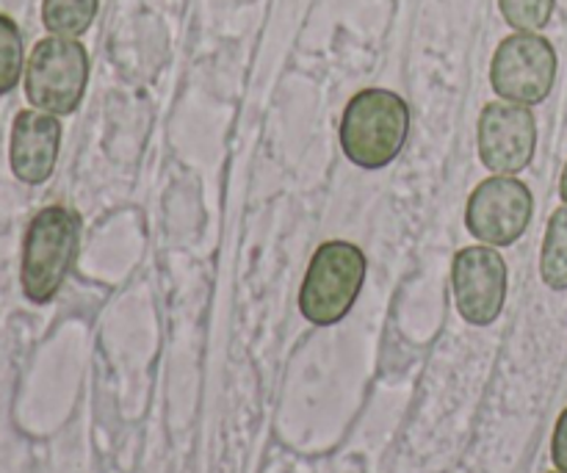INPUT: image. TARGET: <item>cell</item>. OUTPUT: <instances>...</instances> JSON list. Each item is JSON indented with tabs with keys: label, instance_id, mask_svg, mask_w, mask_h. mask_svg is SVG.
<instances>
[{
	"label": "cell",
	"instance_id": "cell-1",
	"mask_svg": "<svg viewBox=\"0 0 567 473\" xmlns=\"http://www.w3.org/2000/svg\"><path fill=\"white\" fill-rule=\"evenodd\" d=\"M341 150L360 169H382L399 158L410 136V109L391 89H363L341 116Z\"/></svg>",
	"mask_w": 567,
	"mask_h": 473
},
{
	"label": "cell",
	"instance_id": "cell-2",
	"mask_svg": "<svg viewBox=\"0 0 567 473\" xmlns=\"http://www.w3.org/2000/svg\"><path fill=\"white\" fill-rule=\"evenodd\" d=\"M81 244V216L66 205H48L22 238L20 286L28 302L48 305L70 277Z\"/></svg>",
	"mask_w": 567,
	"mask_h": 473
},
{
	"label": "cell",
	"instance_id": "cell-3",
	"mask_svg": "<svg viewBox=\"0 0 567 473\" xmlns=\"http://www.w3.org/2000/svg\"><path fill=\"white\" fill-rule=\"evenodd\" d=\"M363 249L349 241H327L310 258L299 288V310L316 327L338 325L358 302L365 282Z\"/></svg>",
	"mask_w": 567,
	"mask_h": 473
},
{
	"label": "cell",
	"instance_id": "cell-4",
	"mask_svg": "<svg viewBox=\"0 0 567 473\" xmlns=\"http://www.w3.org/2000/svg\"><path fill=\"white\" fill-rule=\"evenodd\" d=\"M25 97L53 116L75 114L89 86V53L78 39L44 37L25 61Z\"/></svg>",
	"mask_w": 567,
	"mask_h": 473
},
{
	"label": "cell",
	"instance_id": "cell-5",
	"mask_svg": "<svg viewBox=\"0 0 567 473\" xmlns=\"http://www.w3.org/2000/svg\"><path fill=\"white\" fill-rule=\"evenodd\" d=\"M557 50L540 33L515 31L502 39L491 61L493 92L520 105H540L557 81Z\"/></svg>",
	"mask_w": 567,
	"mask_h": 473
},
{
	"label": "cell",
	"instance_id": "cell-6",
	"mask_svg": "<svg viewBox=\"0 0 567 473\" xmlns=\"http://www.w3.org/2000/svg\"><path fill=\"white\" fill-rule=\"evenodd\" d=\"M535 197L515 175H493L471 192L465 205V227L487 247H509L529 227Z\"/></svg>",
	"mask_w": 567,
	"mask_h": 473
},
{
	"label": "cell",
	"instance_id": "cell-7",
	"mask_svg": "<svg viewBox=\"0 0 567 473\" xmlns=\"http://www.w3.org/2000/svg\"><path fill=\"white\" fill-rule=\"evenodd\" d=\"M452 286L457 310L468 325L487 327L502 316L507 302L509 271L502 253L487 244L465 247L454 255Z\"/></svg>",
	"mask_w": 567,
	"mask_h": 473
},
{
	"label": "cell",
	"instance_id": "cell-8",
	"mask_svg": "<svg viewBox=\"0 0 567 473\" xmlns=\"http://www.w3.org/2000/svg\"><path fill=\"white\" fill-rule=\"evenodd\" d=\"M480 158L493 175H518L537 150V120L529 105L496 100L487 103L476 125Z\"/></svg>",
	"mask_w": 567,
	"mask_h": 473
},
{
	"label": "cell",
	"instance_id": "cell-9",
	"mask_svg": "<svg viewBox=\"0 0 567 473\" xmlns=\"http://www.w3.org/2000/svg\"><path fill=\"white\" fill-rule=\"evenodd\" d=\"M61 150L59 116L39 109H25L14 116L9 142L11 172L25 186H42L50 181Z\"/></svg>",
	"mask_w": 567,
	"mask_h": 473
},
{
	"label": "cell",
	"instance_id": "cell-10",
	"mask_svg": "<svg viewBox=\"0 0 567 473\" xmlns=\"http://www.w3.org/2000/svg\"><path fill=\"white\" fill-rule=\"evenodd\" d=\"M100 0H42V25L50 37L78 39L92 28Z\"/></svg>",
	"mask_w": 567,
	"mask_h": 473
},
{
	"label": "cell",
	"instance_id": "cell-11",
	"mask_svg": "<svg viewBox=\"0 0 567 473\" xmlns=\"http://www.w3.org/2000/svg\"><path fill=\"white\" fill-rule=\"evenodd\" d=\"M540 277L551 291H567V205L548 219L540 249Z\"/></svg>",
	"mask_w": 567,
	"mask_h": 473
},
{
	"label": "cell",
	"instance_id": "cell-12",
	"mask_svg": "<svg viewBox=\"0 0 567 473\" xmlns=\"http://www.w3.org/2000/svg\"><path fill=\"white\" fill-rule=\"evenodd\" d=\"M25 61L20 28L9 14L0 11V97L14 92L20 78L25 75Z\"/></svg>",
	"mask_w": 567,
	"mask_h": 473
},
{
	"label": "cell",
	"instance_id": "cell-13",
	"mask_svg": "<svg viewBox=\"0 0 567 473\" xmlns=\"http://www.w3.org/2000/svg\"><path fill=\"white\" fill-rule=\"evenodd\" d=\"M498 9L515 31L540 33L551 22L557 0H498Z\"/></svg>",
	"mask_w": 567,
	"mask_h": 473
},
{
	"label": "cell",
	"instance_id": "cell-14",
	"mask_svg": "<svg viewBox=\"0 0 567 473\" xmlns=\"http://www.w3.org/2000/svg\"><path fill=\"white\" fill-rule=\"evenodd\" d=\"M551 457H554V465H557L563 473H567V408L563 410V415H559L557 430H554Z\"/></svg>",
	"mask_w": 567,
	"mask_h": 473
},
{
	"label": "cell",
	"instance_id": "cell-15",
	"mask_svg": "<svg viewBox=\"0 0 567 473\" xmlns=\"http://www.w3.org/2000/svg\"><path fill=\"white\" fill-rule=\"evenodd\" d=\"M559 197H563V203L567 205V164L563 169V177H559Z\"/></svg>",
	"mask_w": 567,
	"mask_h": 473
},
{
	"label": "cell",
	"instance_id": "cell-16",
	"mask_svg": "<svg viewBox=\"0 0 567 473\" xmlns=\"http://www.w3.org/2000/svg\"><path fill=\"white\" fill-rule=\"evenodd\" d=\"M559 473H563V471H559Z\"/></svg>",
	"mask_w": 567,
	"mask_h": 473
}]
</instances>
